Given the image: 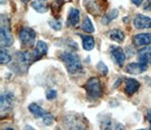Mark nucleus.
Segmentation results:
<instances>
[{"mask_svg":"<svg viewBox=\"0 0 151 130\" xmlns=\"http://www.w3.org/2000/svg\"><path fill=\"white\" fill-rule=\"evenodd\" d=\"M60 59L64 63L66 70L71 75H76L82 71V64L78 56L74 52L65 51L63 52L60 56Z\"/></svg>","mask_w":151,"mask_h":130,"instance_id":"obj_1","label":"nucleus"},{"mask_svg":"<svg viewBox=\"0 0 151 130\" xmlns=\"http://www.w3.org/2000/svg\"><path fill=\"white\" fill-rule=\"evenodd\" d=\"M13 44V37L9 26V18L2 14L0 17V44L1 47H9Z\"/></svg>","mask_w":151,"mask_h":130,"instance_id":"obj_2","label":"nucleus"},{"mask_svg":"<svg viewBox=\"0 0 151 130\" xmlns=\"http://www.w3.org/2000/svg\"><path fill=\"white\" fill-rule=\"evenodd\" d=\"M87 95L92 99H98L102 95V85L97 77H91L84 86Z\"/></svg>","mask_w":151,"mask_h":130,"instance_id":"obj_3","label":"nucleus"},{"mask_svg":"<svg viewBox=\"0 0 151 130\" xmlns=\"http://www.w3.org/2000/svg\"><path fill=\"white\" fill-rule=\"evenodd\" d=\"M36 38V32L30 27H23L19 32V40L26 46H32Z\"/></svg>","mask_w":151,"mask_h":130,"instance_id":"obj_4","label":"nucleus"},{"mask_svg":"<svg viewBox=\"0 0 151 130\" xmlns=\"http://www.w3.org/2000/svg\"><path fill=\"white\" fill-rule=\"evenodd\" d=\"M14 104V96L11 92L2 94L0 96V111L3 116L5 113H8L13 108Z\"/></svg>","mask_w":151,"mask_h":130,"instance_id":"obj_5","label":"nucleus"},{"mask_svg":"<svg viewBox=\"0 0 151 130\" xmlns=\"http://www.w3.org/2000/svg\"><path fill=\"white\" fill-rule=\"evenodd\" d=\"M33 59L32 58V54H29L27 51H24V52H19L17 54L16 57V63H14V65L20 69L22 72H24V69H27L29 66V64L31 63V60Z\"/></svg>","mask_w":151,"mask_h":130,"instance_id":"obj_6","label":"nucleus"},{"mask_svg":"<svg viewBox=\"0 0 151 130\" xmlns=\"http://www.w3.org/2000/svg\"><path fill=\"white\" fill-rule=\"evenodd\" d=\"M110 55H111L112 60L114 61V63L117 64L118 66H122V65L124 64L125 60H126V55L120 46H116V45L111 46Z\"/></svg>","mask_w":151,"mask_h":130,"instance_id":"obj_7","label":"nucleus"},{"mask_svg":"<svg viewBox=\"0 0 151 130\" xmlns=\"http://www.w3.org/2000/svg\"><path fill=\"white\" fill-rule=\"evenodd\" d=\"M147 70V65L145 62H132L127 65L125 71L132 76H138Z\"/></svg>","mask_w":151,"mask_h":130,"instance_id":"obj_8","label":"nucleus"},{"mask_svg":"<svg viewBox=\"0 0 151 130\" xmlns=\"http://www.w3.org/2000/svg\"><path fill=\"white\" fill-rule=\"evenodd\" d=\"M47 50H48L47 44L45 43V41H38L34 49H33V52H32L33 60L41 59L42 57H44V56L46 55Z\"/></svg>","mask_w":151,"mask_h":130,"instance_id":"obj_9","label":"nucleus"},{"mask_svg":"<svg viewBox=\"0 0 151 130\" xmlns=\"http://www.w3.org/2000/svg\"><path fill=\"white\" fill-rule=\"evenodd\" d=\"M134 26L138 29H151V18L143 14H138L133 21Z\"/></svg>","mask_w":151,"mask_h":130,"instance_id":"obj_10","label":"nucleus"},{"mask_svg":"<svg viewBox=\"0 0 151 130\" xmlns=\"http://www.w3.org/2000/svg\"><path fill=\"white\" fill-rule=\"evenodd\" d=\"M140 89V82L134 78H127L125 80V91L127 95H133Z\"/></svg>","mask_w":151,"mask_h":130,"instance_id":"obj_11","label":"nucleus"},{"mask_svg":"<svg viewBox=\"0 0 151 130\" xmlns=\"http://www.w3.org/2000/svg\"><path fill=\"white\" fill-rule=\"evenodd\" d=\"M80 13L79 11L76 8H71L69 10V14L67 17V26L70 27H74L79 23Z\"/></svg>","mask_w":151,"mask_h":130,"instance_id":"obj_12","label":"nucleus"},{"mask_svg":"<svg viewBox=\"0 0 151 130\" xmlns=\"http://www.w3.org/2000/svg\"><path fill=\"white\" fill-rule=\"evenodd\" d=\"M133 43L136 46H144L151 44L150 33H140L134 36Z\"/></svg>","mask_w":151,"mask_h":130,"instance_id":"obj_13","label":"nucleus"},{"mask_svg":"<svg viewBox=\"0 0 151 130\" xmlns=\"http://www.w3.org/2000/svg\"><path fill=\"white\" fill-rule=\"evenodd\" d=\"M138 58L140 61L145 62L146 64H151V46H146V47H144L139 50Z\"/></svg>","mask_w":151,"mask_h":130,"instance_id":"obj_14","label":"nucleus"},{"mask_svg":"<svg viewBox=\"0 0 151 130\" xmlns=\"http://www.w3.org/2000/svg\"><path fill=\"white\" fill-rule=\"evenodd\" d=\"M28 110H29L30 113L32 115H34L36 118H42L44 116H45L48 113L46 110L42 109V106H40L39 105H37L35 103H32L28 106Z\"/></svg>","mask_w":151,"mask_h":130,"instance_id":"obj_15","label":"nucleus"},{"mask_svg":"<svg viewBox=\"0 0 151 130\" xmlns=\"http://www.w3.org/2000/svg\"><path fill=\"white\" fill-rule=\"evenodd\" d=\"M110 39L116 41V43H122L125 40V33L121 29H113L108 33Z\"/></svg>","mask_w":151,"mask_h":130,"instance_id":"obj_16","label":"nucleus"},{"mask_svg":"<svg viewBox=\"0 0 151 130\" xmlns=\"http://www.w3.org/2000/svg\"><path fill=\"white\" fill-rule=\"evenodd\" d=\"M118 14H119V11H118L116 9H113V10H111L110 12L106 13V14L102 17V19H101L102 24L109 25L113 19H115V18L118 16Z\"/></svg>","mask_w":151,"mask_h":130,"instance_id":"obj_17","label":"nucleus"},{"mask_svg":"<svg viewBox=\"0 0 151 130\" xmlns=\"http://www.w3.org/2000/svg\"><path fill=\"white\" fill-rule=\"evenodd\" d=\"M94 39L91 36H84L82 38V46L85 50L87 51H91L94 47Z\"/></svg>","mask_w":151,"mask_h":130,"instance_id":"obj_18","label":"nucleus"},{"mask_svg":"<svg viewBox=\"0 0 151 130\" xmlns=\"http://www.w3.org/2000/svg\"><path fill=\"white\" fill-rule=\"evenodd\" d=\"M81 29L85 32H87V33H93L94 32V26L92 23V20L89 17L85 18V20L81 26Z\"/></svg>","mask_w":151,"mask_h":130,"instance_id":"obj_19","label":"nucleus"},{"mask_svg":"<svg viewBox=\"0 0 151 130\" xmlns=\"http://www.w3.org/2000/svg\"><path fill=\"white\" fill-rule=\"evenodd\" d=\"M31 7L34 9V10L39 12V13H45L47 11V10H48V8H47V6H45V4H42L40 0H36V1H33L31 3Z\"/></svg>","mask_w":151,"mask_h":130,"instance_id":"obj_20","label":"nucleus"},{"mask_svg":"<svg viewBox=\"0 0 151 130\" xmlns=\"http://www.w3.org/2000/svg\"><path fill=\"white\" fill-rule=\"evenodd\" d=\"M12 61V57L5 50L3 47L0 50V63L1 64H8Z\"/></svg>","mask_w":151,"mask_h":130,"instance_id":"obj_21","label":"nucleus"},{"mask_svg":"<svg viewBox=\"0 0 151 130\" xmlns=\"http://www.w3.org/2000/svg\"><path fill=\"white\" fill-rule=\"evenodd\" d=\"M98 72L101 74L102 76H107L109 73V69L107 67V65L104 63L103 61H99L96 65Z\"/></svg>","mask_w":151,"mask_h":130,"instance_id":"obj_22","label":"nucleus"},{"mask_svg":"<svg viewBox=\"0 0 151 130\" xmlns=\"http://www.w3.org/2000/svg\"><path fill=\"white\" fill-rule=\"evenodd\" d=\"M48 24H49V26L52 27V29L57 30V31L60 30V29H61V22L60 20H58V19L51 20V21L48 22Z\"/></svg>","mask_w":151,"mask_h":130,"instance_id":"obj_23","label":"nucleus"},{"mask_svg":"<svg viewBox=\"0 0 151 130\" xmlns=\"http://www.w3.org/2000/svg\"><path fill=\"white\" fill-rule=\"evenodd\" d=\"M42 123H44L45 125H51L54 123V117L51 114L47 113L45 116L42 117Z\"/></svg>","mask_w":151,"mask_h":130,"instance_id":"obj_24","label":"nucleus"},{"mask_svg":"<svg viewBox=\"0 0 151 130\" xmlns=\"http://www.w3.org/2000/svg\"><path fill=\"white\" fill-rule=\"evenodd\" d=\"M45 95L48 100H53L57 97V91L55 90H47Z\"/></svg>","mask_w":151,"mask_h":130,"instance_id":"obj_25","label":"nucleus"},{"mask_svg":"<svg viewBox=\"0 0 151 130\" xmlns=\"http://www.w3.org/2000/svg\"><path fill=\"white\" fill-rule=\"evenodd\" d=\"M146 119H147V122L149 123V127L151 129V109L147 110L146 112Z\"/></svg>","mask_w":151,"mask_h":130,"instance_id":"obj_26","label":"nucleus"},{"mask_svg":"<svg viewBox=\"0 0 151 130\" xmlns=\"http://www.w3.org/2000/svg\"><path fill=\"white\" fill-rule=\"evenodd\" d=\"M132 1V3L134 4V5H136L137 7H139V6H141V4L143 3L145 0H131Z\"/></svg>","mask_w":151,"mask_h":130,"instance_id":"obj_27","label":"nucleus"},{"mask_svg":"<svg viewBox=\"0 0 151 130\" xmlns=\"http://www.w3.org/2000/svg\"><path fill=\"white\" fill-rule=\"evenodd\" d=\"M145 10H147V11H151V2L148 4L147 6L145 7Z\"/></svg>","mask_w":151,"mask_h":130,"instance_id":"obj_28","label":"nucleus"},{"mask_svg":"<svg viewBox=\"0 0 151 130\" xmlns=\"http://www.w3.org/2000/svg\"><path fill=\"white\" fill-rule=\"evenodd\" d=\"M25 128H26V129H29V128H30V129H33V127L29 126V125H27V126H26Z\"/></svg>","mask_w":151,"mask_h":130,"instance_id":"obj_29","label":"nucleus"},{"mask_svg":"<svg viewBox=\"0 0 151 130\" xmlns=\"http://www.w3.org/2000/svg\"><path fill=\"white\" fill-rule=\"evenodd\" d=\"M22 2H24V3H27L28 1H29V0H21Z\"/></svg>","mask_w":151,"mask_h":130,"instance_id":"obj_30","label":"nucleus"},{"mask_svg":"<svg viewBox=\"0 0 151 130\" xmlns=\"http://www.w3.org/2000/svg\"><path fill=\"white\" fill-rule=\"evenodd\" d=\"M40 1H45V0H40Z\"/></svg>","mask_w":151,"mask_h":130,"instance_id":"obj_31","label":"nucleus"}]
</instances>
